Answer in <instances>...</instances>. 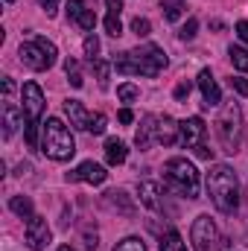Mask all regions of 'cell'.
I'll return each mask as SVG.
<instances>
[{
    "mask_svg": "<svg viewBox=\"0 0 248 251\" xmlns=\"http://www.w3.org/2000/svg\"><path fill=\"white\" fill-rule=\"evenodd\" d=\"M207 196L213 199L219 213H237L240 207V181L228 164H213L207 170Z\"/></svg>",
    "mask_w": 248,
    "mask_h": 251,
    "instance_id": "6da1fadb",
    "label": "cell"
},
{
    "mask_svg": "<svg viewBox=\"0 0 248 251\" xmlns=\"http://www.w3.org/2000/svg\"><path fill=\"white\" fill-rule=\"evenodd\" d=\"M167 53L158 47V44H143V47H134L128 53H120L114 59V67L117 73L123 76H158L164 67H167Z\"/></svg>",
    "mask_w": 248,
    "mask_h": 251,
    "instance_id": "7a4b0ae2",
    "label": "cell"
},
{
    "mask_svg": "<svg viewBox=\"0 0 248 251\" xmlns=\"http://www.w3.org/2000/svg\"><path fill=\"white\" fill-rule=\"evenodd\" d=\"M41 152L53 161H70L76 155V140L70 128L59 117H47L44 123V137H41Z\"/></svg>",
    "mask_w": 248,
    "mask_h": 251,
    "instance_id": "3957f363",
    "label": "cell"
},
{
    "mask_svg": "<svg viewBox=\"0 0 248 251\" xmlns=\"http://www.w3.org/2000/svg\"><path fill=\"white\" fill-rule=\"evenodd\" d=\"M164 173H167V187H173L175 193H181L187 199L198 196V170L187 158H170Z\"/></svg>",
    "mask_w": 248,
    "mask_h": 251,
    "instance_id": "277c9868",
    "label": "cell"
},
{
    "mask_svg": "<svg viewBox=\"0 0 248 251\" xmlns=\"http://www.w3.org/2000/svg\"><path fill=\"white\" fill-rule=\"evenodd\" d=\"M216 134L225 146V152H240V143H243V111L237 102H228L216 120Z\"/></svg>",
    "mask_w": 248,
    "mask_h": 251,
    "instance_id": "5b68a950",
    "label": "cell"
},
{
    "mask_svg": "<svg viewBox=\"0 0 248 251\" xmlns=\"http://www.w3.org/2000/svg\"><path fill=\"white\" fill-rule=\"evenodd\" d=\"M18 56H21V62L26 64V67H32V70H50L53 64H56V44L53 41H47V38H35V41H26V44H21V50H18Z\"/></svg>",
    "mask_w": 248,
    "mask_h": 251,
    "instance_id": "8992f818",
    "label": "cell"
},
{
    "mask_svg": "<svg viewBox=\"0 0 248 251\" xmlns=\"http://www.w3.org/2000/svg\"><path fill=\"white\" fill-rule=\"evenodd\" d=\"M190 240H193V249L196 251H219L222 249L219 231H216V225H213V219H210L207 213L196 216L193 231H190Z\"/></svg>",
    "mask_w": 248,
    "mask_h": 251,
    "instance_id": "52a82bcc",
    "label": "cell"
},
{
    "mask_svg": "<svg viewBox=\"0 0 248 251\" xmlns=\"http://www.w3.org/2000/svg\"><path fill=\"white\" fill-rule=\"evenodd\" d=\"M41 114H44V94L35 82H26L24 85V117H26V123L38 126Z\"/></svg>",
    "mask_w": 248,
    "mask_h": 251,
    "instance_id": "ba28073f",
    "label": "cell"
},
{
    "mask_svg": "<svg viewBox=\"0 0 248 251\" xmlns=\"http://www.w3.org/2000/svg\"><path fill=\"white\" fill-rule=\"evenodd\" d=\"M24 237H26V246L32 251H44L47 249V243H50V225H47V219L44 216H32V219H26V231H24Z\"/></svg>",
    "mask_w": 248,
    "mask_h": 251,
    "instance_id": "9c48e42d",
    "label": "cell"
},
{
    "mask_svg": "<svg viewBox=\"0 0 248 251\" xmlns=\"http://www.w3.org/2000/svg\"><path fill=\"white\" fill-rule=\"evenodd\" d=\"M108 178L105 167L102 164H94V161H82L76 170L67 173V181H85V184H102Z\"/></svg>",
    "mask_w": 248,
    "mask_h": 251,
    "instance_id": "30bf717a",
    "label": "cell"
},
{
    "mask_svg": "<svg viewBox=\"0 0 248 251\" xmlns=\"http://www.w3.org/2000/svg\"><path fill=\"white\" fill-rule=\"evenodd\" d=\"M204 131H207V126H204L201 117H187L184 123H178V140H181L184 149H196L201 143Z\"/></svg>",
    "mask_w": 248,
    "mask_h": 251,
    "instance_id": "8fae6325",
    "label": "cell"
},
{
    "mask_svg": "<svg viewBox=\"0 0 248 251\" xmlns=\"http://www.w3.org/2000/svg\"><path fill=\"white\" fill-rule=\"evenodd\" d=\"M198 91H201V97H204V102H201L204 108H213V105L222 102V91H219V85H216V79L210 76L207 67L198 73Z\"/></svg>",
    "mask_w": 248,
    "mask_h": 251,
    "instance_id": "7c38bea8",
    "label": "cell"
},
{
    "mask_svg": "<svg viewBox=\"0 0 248 251\" xmlns=\"http://www.w3.org/2000/svg\"><path fill=\"white\" fill-rule=\"evenodd\" d=\"M155 140H158L161 146H173V143L178 140V123H175L170 114L155 117Z\"/></svg>",
    "mask_w": 248,
    "mask_h": 251,
    "instance_id": "4fadbf2b",
    "label": "cell"
},
{
    "mask_svg": "<svg viewBox=\"0 0 248 251\" xmlns=\"http://www.w3.org/2000/svg\"><path fill=\"white\" fill-rule=\"evenodd\" d=\"M137 196H140V204H146L149 210H161V184L140 181L137 184Z\"/></svg>",
    "mask_w": 248,
    "mask_h": 251,
    "instance_id": "5bb4252c",
    "label": "cell"
},
{
    "mask_svg": "<svg viewBox=\"0 0 248 251\" xmlns=\"http://www.w3.org/2000/svg\"><path fill=\"white\" fill-rule=\"evenodd\" d=\"M64 114H67L70 126H76V128H85V131H88V120H91V114L85 111V105H82L79 100H67V102H64Z\"/></svg>",
    "mask_w": 248,
    "mask_h": 251,
    "instance_id": "9a60e30c",
    "label": "cell"
},
{
    "mask_svg": "<svg viewBox=\"0 0 248 251\" xmlns=\"http://www.w3.org/2000/svg\"><path fill=\"white\" fill-rule=\"evenodd\" d=\"M21 120H24V111H21L18 105L6 102V105H3V137H6V140L15 134V128L21 126Z\"/></svg>",
    "mask_w": 248,
    "mask_h": 251,
    "instance_id": "2e32d148",
    "label": "cell"
},
{
    "mask_svg": "<svg viewBox=\"0 0 248 251\" xmlns=\"http://www.w3.org/2000/svg\"><path fill=\"white\" fill-rule=\"evenodd\" d=\"M125 158H128L125 143L123 140H117V137H108V140H105V161H108L111 167H117V164H123Z\"/></svg>",
    "mask_w": 248,
    "mask_h": 251,
    "instance_id": "e0dca14e",
    "label": "cell"
},
{
    "mask_svg": "<svg viewBox=\"0 0 248 251\" xmlns=\"http://www.w3.org/2000/svg\"><path fill=\"white\" fill-rule=\"evenodd\" d=\"M152 137H155V114H146V117H143V126H140V128H137V134H134L137 149H149Z\"/></svg>",
    "mask_w": 248,
    "mask_h": 251,
    "instance_id": "ac0fdd59",
    "label": "cell"
},
{
    "mask_svg": "<svg viewBox=\"0 0 248 251\" xmlns=\"http://www.w3.org/2000/svg\"><path fill=\"white\" fill-rule=\"evenodd\" d=\"M9 207H12V213H18L21 219H32L35 213H32V199H26V196H12L9 199Z\"/></svg>",
    "mask_w": 248,
    "mask_h": 251,
    "instance_id": "d6986e66",
    "label": "cell"
},
{
    "mask_svg": "<svg viewBox=\"0 0 248 251\" xmlns=\"http://www.w3.org/2000/svg\"><path fill=\"white\" fill-rule=\"evenodd\" d=\"M161 251H187L184 240H181V234H178L175 228H170V231L161 237Z\"/></svg>",
    "mask_w": 248,
    "mask_h": 251,
    "instance_id": "ffe728a7",
    "label": "cell"
},
{
    "mask_svg": "<svg viewBox=\"0 0 248 251\" xmlns=\"http://www.w3.org/2000/svg\"><path fill=\"white\" fill-rule=\"evenodd\" d=\"M105 196H108V204H111V207H120L125 216L134 213V204L128 201V196H125L123 190H111V193H105Z\"/></svg>",
    "mask_w": 248,
    "mask_h": 251,
    "instance_id": "44dd1931",
    "label": "cell"
},
{
    "mask_svg": "<svg viewBox=\"0 0 248 251\" xmlns=\"http://www.w3.org/2000/svg\"><path fill=\"white\" fill-rule=\"evenodd\" d=\"M161 6H164L167 21H178L181 12H184V0H161Z\"/></svg>",
    "mask_w": 248,
    "mask_h": 251,
    "instance_id": "7402d4cb",
    "label": "cell"
},
{
    "mask_svg": "<svg viewBox=\"0 0 248 251\" xmlns=\"http://www.w3.org/2000/svg\"><path fill=\"white\" fill-rule=\"evenodd\" d=\"M88 64H91V70L97 73V79H99V88H108V62H99V59H88Z\"/></svg>",
    "mask_w": 248,
    "mask_h": 251,
    "instance_id": "603a6c76",
    "label": "cell"
},
{
    "mask_svg": "<svg viewBox=\"0 0 248 251\" xmlns=\"http://www.w3.org/2000/svg\"><path fill=\"white\" fill-rule=\"evenodd\" d=\"M228 56H231V62H234L237 70L248 73V50H243V47H231V50H228Z\"/></svg>",
    "mask_w": 248,
    "mask_h": 251,
    "instance_id": "cb8c5ba5",
    "label": "cell"
},
{
    "mask_svg": "<svg viewBox=\"0 0 248 251\" xmlns=\"http://www.w3.org/2000/svg\"><path fill=\"white\" fill-rule=\"evenodd\" d=\"M105 32L111 35V38H120L123 35V24H120V15H105Z\"/></svg>",
    "mask_w": 248,
    "mask_h": 251,
    "instance_id": "d4e9b609",
    "label": "cell"
},
{
    "mask_svg": "<svg viewBox=\"0 0 248 251\" xmlns=\"http://www.w3.org/2000/svg\"><path fill=\"white\" fill-rule=\"evenodd\" d=\"M76 24H79L85 32H94V26H97V15H94V9H82V15L76 18Z\"/></svg>",
    "mask_w": 248,
    "mask_h": 251,
    "instance_id": "484cf974",
    "label": "cell"
},
{
    "mask_svg": "<svg viewBox=\"0 0 248 251\" xmlns=\"http://www.w3.org/2000/svg\"><path fill=\"white\" fill-rule=\"evenodd\" d=\"M117 97H120L123 102H134V100L140 97V88H137V85H131V82H125V85L117 88Z\"/></svg>",
    "mask_w": 248,
    "mask_h": 251,
    "instance_id": "4316f807",
    "label": "cell"
},
{
    "mask_svg": "<svg viewBox=\"0 0 248 251\" xmlns=\"http://www.w3.org/2000/svg\"><path fill=\"white\" fill-rule=\"evenodd\" d=\"M114 251H146V246H143L137 237H125V240H120V243L114 246Z\"/></svg>",
    "mask_w": 248,
    "mask_h": 251,
    "instance_id": "83f0119b",
    "label": "cell"
},
{
    "mask_svg": "<svg viewBox=\"0 0 248 251\" xmlns=\"http://www.w3.org/2000/svg\"><path fill=\"white\" fill-rule=\"evenodd\" d=\"M97 53H99V38L94 32H88V38H85V56L88 59H97Z\"/></svg>",
    "mask_w": 248,
    "mask_h": 251,
    "instance_id": "f1b7e54d",
    "label": "cell"
},
{
    "mask_svg": "<svg viewBox=\"0 0 248 251\" xmlns=\"http://www.w3.org/2000/svg\"><path fill=\"white\" fill-rule=\"evenodd\" d=\"M88 131H91V134H102V131H105V114H91Z\"/></svg>",
    "mask_w": 248,
    "mask_h": 251,
    "instance_id": "f546056e",
    "label": "cell"
},
{
    "mask_svg": "<svg viewBox=\"0 0 248 251\" xmlns=\"http://www.w3.org/2000/svg\"><path fill=\"white\" fill-rule=\"evenodd\" d=\"M149 29H152V26H149V21H146V18H134V21H131V32H134V35L146 38V35H149Z\"/></svg>",
    "mask_w": 248,
    "mask_h": 251,
    "instance_id": "4dcf8cb0",
    "label": "cell"
},
{
    "mask_svg": "<svg viewBox=\"0 0 248 251\" xmlns=\"http://www.w3.org/2000/svg\"><path fill=\"white\" fill-rule=\"evenodd\" d=\"M196 29H198V21H196V18H190L184 26H181V32H178V35H181L184 41H193V38H196Z\"/></svg>",
    "mask_w": 248,
    "mask_h": 251,
    "instance_id": "1f68e13d",
    "label": "cell"
},
{
    "mask_svg": "<svg viewBox=\"0 0 248 251\" xmlns=\"http://www.w3.org/2000/svg\"><path fill=\"white\" fill-rule=\"evenodd\" d=\"M82 9H85V0H67V18L70 21H76L82 15Z\"/></svg>",
    "mask_w": 248,
    "mask_h": 251,
    "instance_id": "d6a6232c",
    "label": "cell"
},
{
    "mask_svg": "<svg viewBox=\"0 0 248 251\" xmlns=\"http://www.w3.org/2000/svg\"><path fill=\"white\" fill-rule=\"evenodd\" d=\"M190 91H193V85H190V82H181V85H178V88L173 91V97H175L178 102H184L187 97H190Z\"/></svg>",
    "mask_w": 248,
    "mask_h": 251,
    "instance_id": "836d02e7",
    "label": "cell"
},
{
    "mask_svg": "<svg viewBox=\"0 0 248 251\" xmlns=\"http://www.w3.org/2000/svg\"><path fill=\"white\" fill-rule=\"evenodd\" d=\"M231 88H234L237 94L248 97V79H243V76H234V79H231Z\"/></svg>",
    "mask_w": 248,
    "mask_h": 251,
    "instance_id": "e575fe53",
    "label": "cell"
},
{
    "mask_svg": "<svg viewBox=\"0 0 248 251\" xmlns=\"http://www.w3.org/2000/svg\"><path fill=\"white\" fill-rule=\"evenodd\" d=\"M67 76H70V85H73V88H82V85H85V79H82L79 70H67Z\"/></svg>",
    "mask_w": 248,
    "mask_h": 251,
    "instance_id": "d590c367",
    "label": "cell"
},
{
    "mask_svg": "<svg viewBox=\"0 0 248 251\" xmlns=\"http://www.w3.org/2000/svg\"><path fill=\"white\" fill-rule=\"evenodd\" d=\"M196 155H198L201 161H210V155H213V149H207L204 143H198V146H196Z\"/></svg>",
    "mask_w": 248,
    "mask_h": 251,
    "instance_id": "8d00e7d4",
    "label": "cell"
},
{
    "mask_svg": "<svg viewBox=\"0 0 248 251\" xmlns=\"http://www.w3.org/2000/svg\"><path fill=\"white\" fill-rule=\"evenodd\" d=\"M41 6H44V12L47 15H56V9H59V0H38Z\"/></svg>",
    "mask_w": 248,
    "mask_h": 251,
    "instance_id": "74e56055",
    "label": "cell"
},
{
    "mask_svg": "<svg viewBox=\"0 0 248 251\" xmlns=\"http://www.w3.org/2000/svg\"><path fill=\"white\" fill-rule=\"evenodd\" d=\"M117 120L123 126H128L131 120H134V114H131V108H120V114H117Z\"/></svg>",
    "mask_w": 248,
    "mask_h": 251,
    "instance_id": "f35d334b",
    "label": "cell"
},
{
    "mask_svg": "<svg viewBox=\"0 0 248 251\" xmlns=\"http://www.w3.org/2000/svg\"><path fill=\"white\" fill-rule=\"evenodd\" d=\"M85 246H88L91 251H97V246H99V243H97V231H94V234H91V231H85Z\"/></svg>",
    "mask_w": 248,
    "mask_h": 251,
    "instance_id": "ab89813d",
    "label": "cell"
},
{
    "mask_svg": "<svg viewBox=\"0 0 248 251\" xmlns=\"http://www.w3.org/2000/svg\"><path fill=\"white\" fill-rule=\"evenodd\" d=\"M237 35H240V41L248 44V21H240V24H237Z\"/></svg>",
    "mask_w": 248,
    "mask_h": 251,
    "instance_id": "60d3db41",
    "label": "cell"
},
{
    "mask_svg": "<svg viewBox=\"0 0 248 251\" xmlns=\"http://www.w3.org/2000/svg\"><path fill=\"white\" fill-rule=\"evenodd\" d=\"M105 6H108V12H111V15H120V9H123V0H105Z\"/></svg>",
    "mask_w": 248,
    "mask_h": 251,
    "instance_id": "b9f144b4",
    "label": "cell"
},
{
    "mask_svg": "<svg viewBox=\"0 0 248 251\" xmlns=\"http://www.w3.org/2000/svg\"><path fill=\"white\" fill-rule=\"evenodd\" d=\"M12 91H15V85H12V82H9V79H6V82H3V94H6V97H9V94H12Z\"/></svg>",
    "mask_w": 248,
    "mask_h": 251,
    "instance_id": "7bdbcfd3",
    "label": "cell"
},
{
    "mask_svg": "<svg viewBox=\"0 0 248 251\" xmlns=\"http://www.w3.org/2000/svg\"><path fill=\"white\" fill-rule=\"evenodd\" d=\"M56 251H76V249H70V246H59Z\"/></svg>",
    "mask_w": 248,
    "mask_h": 251,
    "instance_id": "ee69618b",
    "label": "cell"
},
{
    "mask_svg": "<svg viewBox=\"0 0 248 251\" xmlns=\"http://www.w3.org/2000/svg\"><path fill=\"white\" fill-rule=\"evenodd\" d=\"M6 3H15V0H6Z\"/></svg>",
    "mask_w": 248,
    "mask_h": 251,
    "instance_id": "f6af8a7d",
    "label": "cell"
}]
</instances>
